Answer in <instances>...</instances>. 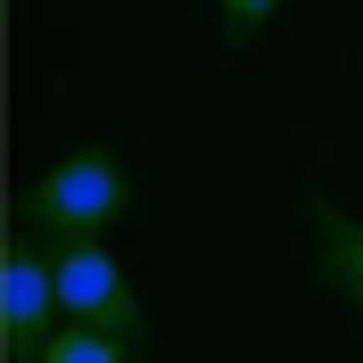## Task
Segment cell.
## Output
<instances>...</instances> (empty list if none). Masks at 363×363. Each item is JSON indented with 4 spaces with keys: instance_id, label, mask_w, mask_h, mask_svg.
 <instances>
[{
    "instance_id": "obj_1",
    "label": "cell",
    "mask_w": 363,
    "mask_h": 363,
    "mask_svg": "<svg viewBox=\"0 0 363 363\" xmlns=\"http://www.w3.org/2000/svg\"><path fill=\"white\" fill-rule=\"evenodd\" d=\"M17 215L25 231H42L50 248H74V240H108L124 215H133V174L116 149H67L58 165L17 190Z\"/></svg>"
},
{
    "instance_id": "obj_2",
    "label": "cell",
    "mask_w": 363,
    "mask_h": 363,
    "mask_svg": "<svg viewBox=\"0 0 363 363\" xmlns=\"http://www.w3.org/2000/svg\"><path fill=\"white\" fill-rule=\"evenodd\" d=\"M58 322H67V306H58V248L42 231H17L9 256H0V347H9V363H33Z\"/></svg>"
},
{
    "instance_id": "obj_3",
    "label": "cell",
    "mask_w": 363,
    "mask_h": 363,
    "mask_svg": "<svg viewBox=\"0 0 363 363\" xmlns=\"http://www.w3.org/2000/svg\"><path fill=\"white\" fill-rule=\"evenodd\" d=\"M58 306H67V322H83V330H108V339H124V347L149 339V314H140L133 281H124V264H116L99 240H74V248H58Z\"/></svg>"
},
{
    "instance_id": "obj_4",
    "label": "cell",
    "mask_w": 363,
    "mask_h": 363,
    "mask_svg": "<svg viewBox=\"0 0 363 363\" xmlns=\"http://www.w3.org/2000/svg\"><path fill=\"white\" fill-rule=\"evenodd\" d=\"M306 215H314V248H322V281L363 314V215L330 206L322 190H306Z\"/></svg>"
},
{
    "instance_id": "obj_5",
    "label": "cell",
    "mask_w": 363,
    "mask_h": 363,
    "mask_svg": "<svg viewBox=\"0 0 363 363\" xmlns=\"http://www.w3.org/2000/svg\"><path fill=\"white\" fill-rule=\"evenodd\" d=\"M140 347H124V339H108V330H83V322H67V330H50L42 339V355L33 363H133Z\"/></svg>"
},
{
    "instance_id": "obj_6",
    "label": "cell",
    "mask_w": 363,
    "mask_h": 363,
    "mask_svg": "<svg viewBox=\"0 0 363 363\" xmlns=\"http://www.w3.org/2000/svg\"><path fill=\"white\" fill-rule=\"evenodd\" d=\"M215 17H223V42H231V50H248L256 33L281 17V0H215Z\"/></svg>"
}]
</instances>
